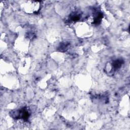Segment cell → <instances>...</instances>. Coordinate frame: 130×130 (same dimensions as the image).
Masks as SVG:
<instances>
[{
    "label": "cell",
    "instance_id": "1",
    "mask_svg": "<svg viewBox=\"0 0 130 130\" xmlns=\"http://www.w3.org/2000/svg\"><path fill=\"white\" fill-rule=\"evenodd\" d=\"M12 117L16 119H23L27 120L30 116V112L26 108H22L21 109L12 112Z\"/></svg>",
    "mask_w": 130,
    "mask_h": 130
},
{
    "label": "cell",
    "instance_id": "4",
    "mask_svg": "<svg viewBox=\"0 0 130 130\" xmlns=\"http://www.w3.org/2000/svg\"><path fill=\"white\" fill-rule=\"evenodd\" d=\"M70 20L73 21H76L80 19V15L77 13H73L70 16Z\"/></svg>",
    "mask_w": 130,
    "mask_h": 130
},
{
    "label": "cell",
    "instance_id": "3",
    "mask_svg": "<svg viewBox=\"0 0 130 130\" xmlns=\"http://www.w3.org/2000/svg\"><path fill=\"white\" fill-rule=\"evenodd\" d=\"M103 16V15L101 12H98L95 14V15L94 17L93 23L95 24H99L102 20Z\"/></svg>",
    "mask_w": 130,
    "mask_h": 130
},
{
    "label": "cell",
    "instance_id": "5",
    "mask_svg": "<svg viewBox=\"0 0 130 130\" xmlns=\"http://www.w3.org/2000/svg\"><path fill=\"white\" fill-rule=\"evenodd\" d=\"M69 45V44L68 43H64L63 44H61V45H60L59 49H60V51H66V49H67L68 48V46Z\"/></svg>",
    "mask_w": 130,
    "mask_h": 130
},
{
    "label": "cell",
    "instance_id": "2",
    "mask_svg": "<svg viewBox=\"0 0 130 130\" xmlns=\"http://www.w3.org/2000/svg\"><path fill=\"white\" fill-rule=\"evenodd\" d=\"M123 63V60L122 59H117L115 60L112 63V68L114 71L119 69Z\"/></svg>",
    "mask_w": 130,
    "mask_h": 130
}]
</instances>
